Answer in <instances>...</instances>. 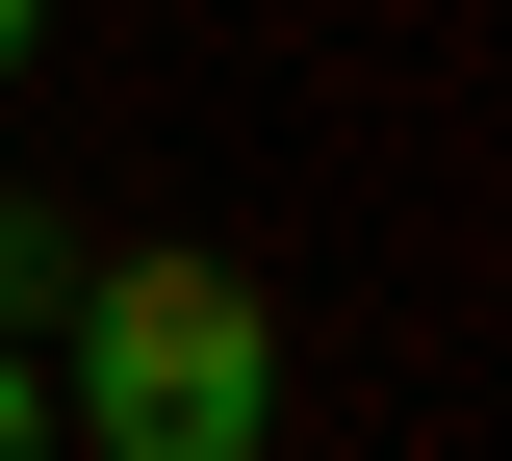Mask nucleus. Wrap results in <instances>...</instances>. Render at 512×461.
<instances>
[{"instance_id":"1","label":"nucleus","mask_w":512,"mask_h":461,"mask_svg":"<svg viewBox=\"0 0 512 461\" xmlns=\"http://www.w3.org/2000/svg\"><path fill=\"white\" fill-rule=\"evenodd\" d=\"M282 410V308L231 257H103L77 282V436L103 461H256Z\"/></svg>"},{"instance_id":"2","label":"nucleus","mask_w":512,"mask_h":461,"mask_svg":"<svg viewBox=\"0 0 512 461\" xmlns=\"http://www.w3.org/2000/svg\"><path fill=\"white\" fill-rule=\"evenodd\" d=\"M0 461H52V385H26V359H0Z\"/></svg>"},{"instance_id":"3","label":"nucleus","mask_w":512,"mask_h":461,"mask_svg":"<svg viewBox=\"0 0 512 461\" xmlns=\"http://www.w3.org/2000/svg\"><path fill=\"white\" fill-rule=\"evenodd\" d=\"M0 52H26V0H0Z\"/></svg>"}]
</instances>
